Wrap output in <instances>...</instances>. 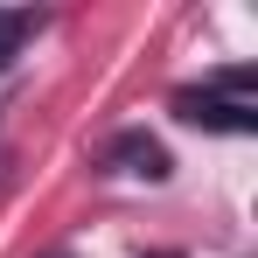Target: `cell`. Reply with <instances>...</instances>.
I'll list each match as a JSON object with an SVG mask.
<instances>
[{
	"mask_svg": "<svg viewBox=\"0 0 258 258\" xmlns=\"http://www.w3.org/2000/svg\"><path fill=\"white\" fill-rule=\"evenodd\" d=\"M251 91H258V70L244 63V70H223V77L203 84V91H181V98H174V112H181L188 126H210V133H258Z\"/></svg>",
	"mask_w": 258,
	"mask_h": 258,
	"instance_id": "obj_1",
	"label": "cell"
},
{
	"mask_svg": "<svg viewBox=\"0 0 258 258\" xmlns=\"http://www.w3.org/2000/svg\"><path fill=\"white\" fill-rule=\"evenodd\" d=\"M168 147L161 140H147V133H119L112 147H105V174H133V181H168Z\"/></svg>",
	"mask_w": 258,
	"mask_h": 258,
	"instance_id": "obj_2",
	"label": "cell"
},
{
	"mask_svg": "<svg viewBox=\"0 0 258 258\" xmlns=\"http://www.w3.org/2000/svg\"><path fill=\"white\" fill-rule=\"evenodd\" d=\"M28 28H35V14H14V7H0V70L14 63V49L28 42Z\"/></svg>",
	"mask_w": 258,
	"mask_h": 258,
	"instance_id": "obj_3",
	"label": "cell"
}]
</instances>
